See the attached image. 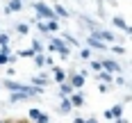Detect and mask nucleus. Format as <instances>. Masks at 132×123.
<instances>
[{"mask_svg":"<svg viewBox=\"0 0 132 123\" xmlns=\"http://www.w3.org/2000/svg\"><path fill=\"white\" fill-rule=\"evenodd\" d=\"M32 50H34V53H41V50H43V46H41V41H39V39L32 41Z\"/></svg>","mask_w":132,"mask_h":123,"instance_id":"nucleus-23","label":"nucleus"},{"mask_svg":"<svg viewBox=\"0 0 132 123\" xmlns=\"http://www.w3.org/2000/svg\"><path fill=\"white\" fill-rule=\"evenodd\" d=\"M112 123H128V119H123V116H121V119H114Z\"/></svg>","mask_w":132,"mask_h":123,"instance_id":"nucleus-32","label":"nucleus"},{"mask_svg":"<svg viewBox=\"0 0 132 123\" xmlns=\"http://www.w3.org/2000/svg\"><path fill=\"white\" fill-rule=\"evenodd\" d=\"M34 123H48V114H46V112H41V116H39Z\"/></svg>","mask_w":132,"mask_h":123,"instance_id":"nucleus-27","label":"nucleus"},{"mask_svg":"<svg viewBox=\"0 0 132 123\" xmlns=\"http://www.w3.org/2000/svg\"><path fill=\"white\" fill-rule=\"evenodd\" d=\"M62 39H64L68 46H80L78 41H75V37H71V34H62Z\"/></svg>","mask_w":132,"mask_h":123,"instance_id":"nucleus-22","label":"nucleus"},{"mask_svg":"<svg viewBox=\"0 0 132 123\" xmlns=\"http://www.w3.org/2000/svg\"><path fill=\"white\" fill-rule=\"evenodd\" d=\"M53 53H59L62 57H68V53H71V48H68V43H66L62 37H55L53 41H50V46H48Z\"/></svg>","mask_w":132,"mask_h":123,"instance_id":"nucleus-1","label":"nucleus"},{"mask_svg":"<svg viewBox=\"0 0 132 123\" xmlns=\"http://www.w3.org/2000/svg\"><path fill=\"white\" fill-rule=\"evenodd\" d=\"M37 27H39V32H43V34H48V25H46V21H41V23H39Z\"/></svg>","mask_w":132,"mask_h":123,"instance_id":"nucleus-26","label":"nucleus"},{"mask_svg":"<svg viewBox=\"0 0 132 123\" xmlns=\"http://www.w3.org/2000/svg\"><path fill=\"white\" fill-rule=\"evenodd\" d=\"M87 43H89V48H93V50H105V48H107L105 43L98 39V37H93V34L89 37V41H87Z\"/></svg>","mask_w":132,"mask_h":123,"instance_id":"nucleus-11","label":"nucleus"},{"mask_svg":"<svg viewBox=\"0 0 132 123\" xmlns=\"http://www.w3.org/2000/svg\"><path fill=\"white\" fill-rule=\"evenodd\" d=\"M16 30H18L21 34H27V32H30V25H25V23H18V25H16Z\"/></svg>","mask_w":132,"mask_h":123,"instance_id":"nucleus-24","label":"nucleus"},{"mask_svg":"<svg viewBox=\"0 0 132 123\" xmlns=\"http://www.w3.org/2000/svg\"><path fill=\"white\" fill-rule=\"evenodd\" d=\"M84 78H87V71H80V73H73V75H71L66 82H68L73 89H82V84H84Z\"/></svg>","mask_w":132,"mask_h":123,"instance_id":"nucleus-3","label":"nucleus"},{"mask_svg":"<svg viewBox=\"0 0 132 123\" xmlns=\"http://www.w3.org/2000/svg\"><path fill=\"white\" fill-rule=\"evenodd\" d=\"M53 12H55V16H57V18H59V16H62V18H68V9H64L62 5H55Z\"/></svg>","mask_w":132,"mask_h":123,"instance_id":"nucleus-19","label":"nucleus"},{"mask_svg":"<svg viewBox=\"0 0 132 123\" xmlns=\"http://www.w3.org/2000/svg\"><path fill=\"white\" fill-rule=\"evenodd\" d=\"M0 123H7V121H0Z\"/></svg>","mask_w":132,"mask_h":123,"instance_id":"nucleus-36","label":"nucleus"},{"mask_svg":"<svg viewBox=\"0 0 132 123\" xmlns=\"http://www.w3.org/2000/svg\"><path fill=\"white\" fill-rule=\"evenodd\" d=\"M18 55H21V57H32V55H37V53H34V50L30 48V50H21Z\"/></svg>","mask_w":132,"mask_h":123,"instance_id":"nucleus-28","label":"nucleus"},{"mask_svg":"<svg viewBox=\"0 0 132 123\" xmlns=\"http://www.w3.org/2000/svg\"><path fill=\"white\" fill-rule=\"evenodd\" d=\"M16 62V55H5L0 53V66H5V64H14Z\"/></svg>","mask_w":132,"mask_h":123,"instance_id":"nucleus-17","label":"nucleus"},{"mask_svg":"<svg viewBox=\"0 0 132 123\" xmlns=\"http://www.w3.org/2000/svg\"><path fill=\"white\" fill-rule=\"evenodd\" d=\"M39 116H41V109H37V107H32L30 112H27V119H30V121H37Z\"/></svg>","mask_w":132,"mask_h":123,"instance_id":"nucleus-20","label":"nucleus"},{"mask_svg":"<svg viewBox=\"0 0 132 123\" xmlns=\"http://www.w3.org/2000/svg\"><path fill=\"white\" fill-rule=\"evenodd\" d=\"M98 80H100V84H109V82H114V75L107 71H98Z\"/></svg>","mask_w":132,"mask_h":123,"instance_id":"nucleus-15","label":"nucleus"},{"mask_svg":"<svg viewBox=\"0 0 132 123\" xmlns=\"http://www.w3.org/2000/svg\"><path fill=\"white\" fill-rule=\"evenodd\" d=\"M71 94H73V87L68 82H62L59 84V96H71Z\"/></svg>","mask_w":132,"mask_h":123,"instance_id":"nucleus-18","label":"nucleus"},{"mask_svg":"<svg viewBox=\"0 0 132 123\" xmlns=\"http://www.w3.org/2000/svg\"><path fill=\"white\" fill-rule=\"evenodd\" d=\"M23 2H25V0H23Z\"/></svg>","mask_w":132,"mask_h":123,"instance_id":"nucleus-37","label":"nucleus"},{"mask_svg":"<svg viewBox=\"0 0 132 123\" xmlns=\"http://www.w3.org/2000/svg\"><path fill=\"white\" fill-rule=\"evenodd\" d=\"M48 82H50V78H48L46 73H39V75L32 78V84H34V87H46Z\"/></svg>","mask_w":132,"mask_h":123,"instance_id":"nucleus-12","label":"nucleus"},{"mask_svg":"<svg viewBox=\"0 0 132 123\" xmlns=\"http://www.w3.org/2000/svg\"><path fill=\"white\" fill-rule=\"evenodd\" d=\"M73 109V105H71V100H68V96H62V103H59V112H71Z\"/></svg>","mask_w":132,"mask_h":123,"instance_id":"nucleus-16","label":"nucleus"},{"mask_svg":"<svg viewBox=\"0 0 132 123\" xmlns=\"http://www.w3.org/2000/svg\"><path fill=\"white\" fill-rule=\"evenodd\" d=\"M46 25H48V32H57V30H59L57 18H53V21H46Z\"/></svg>","mask_w":132,"mask_h":123,"instance_id":"nucleus-21","label":"nucleus"},{"mask_svg":"<svg viewBox=\"0 0 132 123\" xmlns=\"http://www.w3.org/2000/svg\"><path fill=\"white\" fill-rule=\"evenodd\" d=\"M0 46H9V34L0 32Z\"/></svg>","mask_w":132,"mask_h":123,"instance_id":"nucleus-25","label":"nucleus"},{"mask_svg":"<svg viewBox=\"0 0 132 123\" xmlns=\"http://www.w3.org/2000/svg\"><path fill=\"white\" fill-rule=\"evenodd\" d=\"M91 68L98 73V71H103V66H100V62H91Z\"/></svg>","mask_w":132,"mask_h":123,"instance_id":"nucleus-30","label":"nucleus"},{"mask_svg":"<svg viewBox=\"0 0 132 123\" xmlns=\"http://www.w3.org/2000/svg\"><path fill=\"white\" fill-rule=\"evenodd\" d=\"M32 96L27 94V91H12V98H9V103H21V100H30Z\"/></svg>","mask_w":132,"mask_h":123,"instance_id":"nucleus-8","label":"nucleus"},{"mask_svg":"<svg viewBox=\"0 0 132 123\" xmlns=\"http://www.w3.org/2000/svg\"><path fill=\"white\" fill-rule=\"evenodd\" d=\"M112 50H114V53H119V55H121V53H125V48H121V46H114Z\"/></svg>","mask_w":132,"mask_h":123,"instance_id":"nucleus-31","label":"nucleus"},{"mask_svg":"<svg viewBox=\"0 0 132 123\" xmlns=\"http://www.w3.org/2000/svg\"><path fill=\"white\" fill-rule=\"evenodd\" d=\"M114 25L119 27V30H123L125 34H130V25L125 23V18H121V16H114Z\"/></svg>","mask_w":132,"mask_h":123,"instance_id":"nucleus-13","label":"nucleus"},{"mask_svg":"<svg viewBox=\"0 0 132 123\" xmlns=\"http://www.w3.org/2000/svg\"><path fill=\"white\" fill-rule=\"evenodd\" d=\"M73 123H84V119H80V116H78V119H73Z\"/></svg>","mask_w":132,"mask_h":123,"instance_id":"nucleus-33","label":"nucleus"},{"mask_svg":"<svg viewBox=\"0 0 132 123\" xmlns=\"http://www.w3.org/2000/svg\"><path fill=\"white\" fill-rule=\"evenodd\" d=\"M93 37H98L100 41H114V34L109 30H93Z\"/></svg>","mask_w":132,"mask_h":123,"instance_id":"nucleus-9","label":"nucleus"},{"mask_svg":"<svg viewBox=\"0 0 132 123\" xmlns=\"http://www.w3.org/2000/svg\"><path fill=\"white\" fill-rule=\"evenodd\" d=\"M16 123H27V121H16Z\"/></svg>","mask_w":132,"mask_h":123,"instance_id":"nucleus-35","label":"nucleus"},{"mask_svg":"<svg viewBox=\"0 0 132 123\" xmlns=\"http://www.w3.org/2000/svg\"><path fill=\"white\" fill-rule=\"evenodd\" d=\"M23 9V0H9L7 7H5V14H12V12H21Z\"/></svg>","mask_w":132,"mask_h":123,"instance_id":"nucleus-7","label":"nucleus"},{"mask_svg":"<svg viewBox=\"0 0 132 123\" xmlns=\"http://www.w3.org/2000/svg\"><path fill=\"white\" fill-rule=\"evenodd\" d=\"M80 55H82L84 59H89V57H91V50H89V48H84V50H80Z\"/></svg>","mask_w":132,"mask_h":123,"instance_id":"nucleus-29","label":"nucleus"},{"mask_svg":"<svg viewBox=\"0 0 132 123\" xmlns=\"http://www.w3.org/2000/svg\"><path fill=\"white\" fill-rule=\"evenodd\" d=\"M34 12H37V16L39 18H46V21H53V18H57L53 12V7H48L46 2H37L34 5Z\"/></svg>","mask_w":132,"mask_h":123,"instance_id":"nucleus-2","label":"nucleus"},{"mask_svg":"<svg viewBox=\"0 0 132 123\" xmlns=\"http://www.w3.org/2000/svg\"><path fill=\"white\" fill-rule=\"evenodd\" d=\"M68 100H71L73 107H82V105H84V94H82V91H73V94L68 96Z\"/></svg>","mask_w":132,"mask_h":123,"instance_id":"nucleus-5","label":"nucleus"},{"mask_svg":"<svg viewBox=\"0 0 132 123\" xmlns=\"http://www.w3.org/2000/svg\"><path fill=\"white\" fill-rule=\"evenodd\" d=\"M105 116L109 119V121H114V119H121V116H123V107H121V105H114L112 109H107V112H105Z\"/></svg>","mask_w":132,"mask_h":123,"instance_id":"nucleus-6","label":"nucleus"},{"mask_svg":"<svg viewBox=\"0 0 132 123\" xmlns=\"http://www.w3.org/2000/svg\"><path fill=\"white\" fill-rule=\"evenodd\" d=\"M84 123H98V121H96V119H87Z\"/></svg>","mask_w":132,"mask_h":123,"instance_id":"nucleus-34","label":"nucleus"},{"mask_svg":"<svg viewBox=\"0 0 132 123\" xmlns=\"http://www.w3.org/2000/svg\"><path fill=\"white\" fill-rule=\"evenodd\" d=\"M100 66H103V71H107V73H112V75L121 71L119 62H114V59H103V62H100Z\"/></svg>","mask_w":132,"mask_h":123,"instance_id":"nucleus-4","label":"nucleus"},{"mask_svg":"<svg viewBox=\"0 0 132 123\" xmlns=\"http://www.w3.org/2000/svg\"><path fill=\"white\" fill-rule=\"evenodd\" d=\"M55 80H57V82H59V84H62V82H66V80H68V73H66L64 68L55 66Z\"/></svg>","mask_w":132,"mask_h":123,"instance_id":"nucleus-14","label":"nucleus"},{"mask_svg":"<svg viewBox=\"0 0 132 123\" xmlns=\"http://www.w3.org/2000/svg\"><path fill=\"white\" fill-rule=\"evenodd\" d=\"M34 64H37L39 68H43L46 64H53V59H50V57H46L43 53H37V55H34Z\"/></svg>","mask_w":132,"mask_h":123,"instance_id":"nucleus-10","label":"nucleus"}]
</instances>
